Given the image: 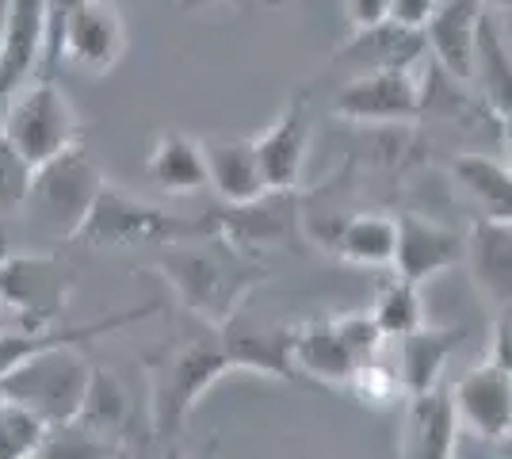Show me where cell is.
<instances>
[{"label": "cell", "instance_id": "obj_39", "mask_svg": "<svg viewBox=\"0 0 512 459\" xmlns=\"http://www.w3.org/2000/svg\"><path fill=\"white\" fill-rule=\"evenodd\" d=\"M486 8H493V12H512V0H482Z\"/></svg>", "mask_w": 512, "mask_h": 459}, {"label": "cell", "instance_id": "obj_26", "mask_svg": "<svg viewBox=\"0 0 512 459\" xmlns=\"http://www.w3.org/2000/svg\"><path fill=\"white\" fill-rule=\"evenodd\" d=\"M333 249L341 253L348 264H363V268H394V253H398V219L367 211V215H352L337 226Z\"/></svg>", "mask_w": 512, "mask_h": 459}, {"label": "cell", "instance_id": "obj_7", "mask_svg": "<svg viewBox=\"0 0 512 459\" xmlns=\"http://www.w3.org/2000/svg\"><path fill=\"white\" fill-rule=\"evenodd\" d=\"M207 222L199 219H176L165 207L146 203V199L119 192L115 184L100 188V196L85 215L81 230L73 241H88V245H165V241L184 238H207L211 230H203Z\"/></svg>", "mask_w": 512, "mask_h": 459}, {"label": "cell", "instance_id": "obj_33", "mask_svg": "<svg viewBox=\"0 0 512 459\" xmlns=\"http://www.w3.org/2000/svg\"><path fill=\"white\" fill-rule=\"evenodd\" d=\"M27 184H31V165L0 134V211H20L27 199Z\"/></svg>", "mask_w": 512, "mask_h": 459}, {"label": "cell", "instance_id": "obj_37", "mask_svg": "<svg viewBox=\"0 0 512 459\" xmlns=\"http://www.w3.org/2000/svg\"><path fill=\"white\" fill-rule=\"evenodd\" d=\"M501 131H505V153H509V165H512V111L501 119Z\"/></svg>", "mask_w": 512, "mask_h": 459}, {"label": "cell", "instance_id": "obj_9", "mask_svg": "<svg viewBox=\"0 0 512 459\" xmlns=\"http://www.w3.org/2000/svg\"><path fill=\"white\" fill-rule=\"evenodd\" d=\"M69 272L54 257H0V306L27 329L54 326L69 303Z\"/></svg>", "mask_w": 512, "mask_h": 459}, {"label": "cell", "instance_id": "obj_30", "mask_svg": "<svg viewBox=\"0 0 512 459\" xmlns=\"http://www.w3.org/2000/svg\"><path fill=\"white\" fill-rule=\"evenodd\" d=\"M46 437H50V425L43 417L12 398H0V459L43 456Z\"/></svg>", "mask_w": 512, "mask_h": 459}, {"label": "cell", "instance_id": "obj_41", "mask_svg": "<svg viewBox=\"0 0 512 459\" xmlns=\"http://www.w3.org/2000/svg\"><path fill=\"white\" fill-rule=\"evenodd\" d=\"M0 310H4V306H0ZM0 333H4V329H0Z\"/></svg>", "mask_w": 512, "mask_h": 459}, {"label": "cell", "instance_id": "obj_29", "mask_svg": "<svg viewBox=\"0 0 512 459\" xmlns=\"http://www.w3.org/2000/svg\"><path fill=\"white\" fill-rule=\"evenodd\" d=\"M371 318L379 322L383 337H390V341H398V337L413 333L417 326H425V303H421L417 284L394 276V280L379 291V299L371 306Z\"/></svg>", "mask_w": 512, "mask_h": 459}, {"label": "cell", "instance_id": "obj_16", "mask_svg": "<svg viewBox=\"0 0 512 459\" xmlns=\"http://www.w3.org/2000/svg\"><path fill=\"white\" fill-rule=\"evenodd\" d=\"M482 12H486L482 0H444L436 16L425 23L428 54L451 81L470 85V62H474V39H478Z\"/></svg>", "mask_w": 512, "mask_h": 459}, {"label": "cell", "instance_id": "obj_35", "mask_svg": "<svg viewBox=\"0 0 512 459\" xmlns=\"http://www.w3.org/2000/svg\"><path fill=\"white\" fill-rule=\"evenodd\" d=\"M440 4H444V0H390V20L402 23V27L425 31V23L436 16Z\"/></svg>", "mask_w": 512, "mask_h": 459}, {"label": "cell", "instance_id": "obj_28", "mask_svg": "<svg viewBox=\"0 0 512 459\" xmlns=\"http://www.w3.org/2000/svg\"><path fill=\"white\" fill-rule=\"evenodd\" d=\"M234 230L245 241H283L295 230L291 192H264L253 203H237Z\"/></svg>", "mask_w": 512, "mask_h": 459}, {"label": "cell", "instance_id": "obj_31", "mask_svg": "<svg viewBox=\"0 0 512 459\" xmlns=\"http://www.w3.org/2000/svg\"><path fill=\"white\" fill-rule=\"evenodd\" d=\"M352 398L367 406V410H394L402 398H406V387H402V375H398V364H383L379 356L371 360H360L348 383H344Z\"/></svg>", "mask_w": 512, "mask_h": 459}, {"label": "cell", "instance_id": "obj_12", "mask_svg": "<svg viewBox=\"0 0 512 459\" xmlns=\"http://www.w3.org/2000/svg\"><path fill=\"white\" fill-rule=\"evenodd\" d=\"M253 146L268 192H291L299 184L310 150V92L291 96L276 123L256 134Z\"/></svg>", "mask_w": 512, "mask_h": 459}, {"label": "cell", "instance_id": "obj_8", "mask_svg": "<svg viewBox=\"0 0 512 459\" xmlns=\"http://www.w3.org/2000/svg\"><path fill=\"white\" fill-rule=\"evenodd\" d=\"M333 111L352 123H413L425 111L421 66H390L352 73L337 96Z\"/></svg>", "mask_w": 512, "mask_h": 459}, {"label": "cell", "instance_id": "obj_20", "mask_svg": "<svg viewBox=\"0 0 512 459\" xmlns=\"http://www.w3.org/2000/svg\"><path fill=\"white\" fill-rule=\"evenodd\" d=\"M470 85L490 104L497 119L512 111V46L493 16V8L482 12L478 39H474V62H470Z\"/></svg>", "mask_w": 512, "mask_h": 459}, {"label": "cell", "instance_id": "obj_36", "mask_svg": "<svg viewBox=\"0 0 512 459\" xmlns=\"http://www.w3.org/2000/svg\"><path fill=\"white\" fill-rule=\"evenodd\" d=\"M344 12L352 27H371V23L390 20V0H344Z\"/></svg>", "mask_w": 512, "mask_h": 459}, {"label": "cell", "instance_id": "obj_34", "mask_svg": "<svg viewBox=\"0 0 512 459\" xmlns=\"http://www.w3.org/2000/svg\"><path fill=\"white\" fill-rule=\"evenodd\" d=\"M490 360L509 368L512 372V299L497 306L493 314V329H490Z\"/></svg>", "mask_w": 512, "mask_h": 459}, {"label": "cell", "instance_id": "obj_3", "mask_svg": "<svg viewBox=\"0 0 512 459\" xmlns=\"http://www.w3.org/2000/svg\"><path fill=\"white\" fill-rule=\"evenodd\" d=\"M92 372L96 364L85 356V345L77 341L46 345L20 360L12 372L0 375V398L20 402L31 414L43 417L50 429H58V425L77 421Z\"/></svg>", "mask_w": 512, "mask_h": 459}, {"label": "cell", "instance_id": "obj_13", "mask_svg": "<svg viewBox=\"0 0 512 459\" xmlns=\"http://www.w3.org/2000/svg\"><path fill=\"white\" fill-rule=\"evenodd\" d=\"M467 234L440 226L425 215H402L398 219V253H394V272L409 284H428L451 264L463 261Z\"/></svg>", "mask_w": 512, "mask_h": 459}, {"label": "cell", "instance_id": "obj_32", "mask_svg": "<svg viewBox=\"0 0 512 459\" xmlns=\"http://www.w3.org/2000/svg\"><path fill=\"white\" fill-rule=\"evenodd\" d=\"M333 326L337 333L344 337V345L352 349L356 360H371V356H379V345H383V329L379 322L371 318V310H352V314H337L333 318Z\"/></svg>", "mask_w": 512, "mask_h": 459}, {"label": "cell", "instance_id": "obj_19", "mask_svg": "<svg viewBox=\"0 0 512 459\" xmlns=\"http://www.w3.org/2000/svg\"><path fill=\"white\" fill-rule=\"evenodd\" d=\"M203 157H207V176L218 199H226L230 207L237 203H253L268 192L260 161H256L253 138H214L203 142Z\"/></svg>", "mask_w": 512, "mask_h": 459}, {"label": "cell", "instance_id": "obj_10", "mask_svg": "<svg viewBox=\"0 0 512 459\" xmlns=\"http://www.w3.org/2000/svg\"><path fill=\"white\" fill-rule=\"evenodd\" d=\"M218 341H222V349L230 356L234 372H256V375H268V379H279V383L299 379L295 360H291L295 326H276V322L253 318L249 306L241 303L218 326Z\"/></svg>", "mask_w": 512, "mask_h": 459}, {"label": "cell", "instance_id": "obj_24", "mask_svg": "<svg viewBox=\"0 0 512 459\" xmlns=\"http://www.w3.org/2000/svg\"><path fill=\"white\" fill-rule=\"evenodd\" d=\"M291 360L295 372L310 375L318 383H348L352 368L360 364L352 349L344 345V337L337 333L333 318H314L306 326H295V341H291Z\"/></svg>", "mask_w": 512, "mask_h": 459}, {"label": "cell", "instance_id": "obj_25", "mask_svg": "<svg viewBox=\"0 0 512 459\" xmlns=\"http://www.w3.org/2000/svg\"><path fill=\"white\" fill-rule=\"evenodd\" d=\"M459 192L478 207L482 219L512 222V165L486 153H459L451 161Z\"/></svg>", "mask_w": 512, "mask_h": 459}, {"label": "cell", "instance_id": "obj_11", "mask_svg": "<svg viewBox=\"0 0 512 459\" xmlns=\"http://www.w3.org/2000/svg\"><path fill=\"white\" fill-rule=\"evenodd\" d=\"M455 410H459V425L474 429L482 440L505 444L512 440V372L493 364L490 356L470 368L459 383H455Z\"/></svg>", "mask_w": 512, "mask_h": 459}, {"label": "cell", "instance_id": "obj_18", "mask_svg": "<svg viewBox=\"0 0 512 459\" xmlns=\"http://www.w3.org/2000/svg\"><path fill=\"white\" fill-rule=\"evenodd\" d=\"M463 261L470 268L474 287L493 306L512 299V222H497V219L474 222L467 230Z\"/></svg>", "mask_w": 512, "mask_h": 459}, {"label": "cell", "instance_id": "obj_42", "mask_svg": "<svg viewBox=\"0 0 512 459\" xmlns=\"http://www.w3.org/2000/svg\"><path fill=\"white\" fill-rule=\"evenodd\" d=\"M272 4H279V0H272Z\"/></svg>", "mask_w": 512, "mask_h": 459}, {"label": "cell", "instance_id": "obj_23", "mask_svg": "<svg viewBox=\"0 0 512 459\" xmlns=\"http://www.w3.org/2000/svg\"><path fill=\"white\" fill-rule=\"evenodd\" d=\"M146 173H150L153 188H161L165 196H195V192L211 188L203 142L180 131H165L157 138L150 161H146Z\"/></svg>", "mask_w": 512, "mask_h": 459}, {"label": "cell", "instance_id": "obj_15", "mask_svg": "<svg viewBox=\"0 0 512 459\" xmlns=\"http://www.w3.org/2000/svg\"><path fill=\"white\" fill-rule=\"evenodd\" d=\"M459 437V410L444 387L421 394H406V417H402V440L398 452L409 459H451Z\"/></svg>", "mask_w": 512, "mask_h": 459}, {"label": "cell", "instance_id": "obj_6", "mask_svg": "<svg viewBox=\"0 0 512 459\" xmlns=\"http://www.w3.org/2000/svg\"><path fill=\"white\" fill-rule=\"evenodd\" d=\"M104 188V173L96 165V157L77 142L54 161H46L39 169H31V184H27V199L20 211L31 215L35 226H43L58 238H69L81 230L85 215Z\"/></svg>", "mask_w": 512, "mask_h": 459}, {"label": "cell", "instance_id": "obj_21", "mask_svg": "<svg viewBox=\"0 0 512 459\" xmlns=\"http://www.w3.org/2000/svg\"><path fill=\"white\" fill-rule=\"evenodd\" d=\"M157 314V303L146 306H130L123 314H107L100 322H85V326H43V329H27L23 326L20 333H0V375L12 372L20 360H27L31 352L46 349V345H62V341H77V345H88L96 337H104L111 329L130 326L138 318H150Z\"/></svg>", "mask_w": 512, "mask_h": 459}, {"label": "cell", "instance_id": "obj_1", "mask_svg": "<svg viewBox=\"0 0 512 459\" xmlns=\"http://www.w3.org/2000/svg\"><path fill=\"white\" fill-rule=\"evenodd\" d=\"M153 272L176 291L188 314H195L211 329L222 326L249 299V291L268 276L256 261H245L230 241H211V234L203 241L184 238L157 245Z\"/></svg>", "mask_w": 512, "mask_h": 459}, {"label": "cell", "instance_id": "obj_5", "mask_svg": "<svg viewBox=\"0 0 512 459\" xmlns=\"http://www.w3.org/2000/svg\"><path fill=\"white\" fill-rule=\"evenodd\" d=\"M0 134L31 169H39L81 142V119L54 77H31L4 100Z\"/></svg>", "mask_w": 512, "mask_h": 459}, {"label": "cell", "instance_id": "obj_22", "mask_svg": "<svg viewBox=\"0 0 512 459\" xmlns=\"http://www.w3.org/2000/svg\"><path fill=\"white\" fill-rule=\"evenodd\" d=\"M402 352H398V375H402V387L406 394H421L440 387L444 368H448L451 352L459 349L463 341V329L459 326H417L413 333L398 337Z\"/></svg>", "mask_w": 512, "mask_h": 459}, {"label": "cell", "instance_id": "obj_27", "mask_svg": "<svg viewBox=\"0 0 512 459\" xmlns=\"http://www.w3.org/2000/svg\"><path fill=\"white\" fill-rule=\"evenodd\" d=\"M127 391H123V383L115 379L111 372L104 368H96L92 372V383H88V394H85V406H81V414H77V425L88 429L92 437H100L104 444H119L123 440V429H127Z\"/></svg>", "mask_w": 512, "mask_h": 459}, {"label": "cell", "instance_id": "obj_17", "mask_svg": "<svg viewBox=\"0 0 512 459\" xmlns=\"http://www.w3.org/2000/svg\"><path fill=\"white\" fill-rule=\"evenodd\" d=\"M425 54H428L425 31L383 20V23H371V27H356V35L344 43L337 62L352 66V73H363V69L421 66Z\"/></svg>", "mask_w": 512, "mask_h": 459}, {"label": "cell", "instance_id": "obj_14", "mask_svg": "<svg viewBox=\"0 0 512 459\" xmlns=\"http://www.w3.org/2000/svg\"><path fill=\"white\" fill-rule=\"evenodd\" d=\"M46 0H8L0 46V104L43 69Z\"/></svg>", "mask_w": 512, "mask_h": 459}, {"label": "cell", "instance_id": "obj_4", "mask_svg": "<svg viewBox=\"0 0 512 459\" xmlns=\"http://www.w3.org/2000/svg\"><path fill=\"white\" fill-rule=\"evenodd\" d=\"M127 50V27L111 0H46L43 77L58 62L104 77Z\"/></svg>", "mask_w": 512, "mask_h": 459}, {"label": "cell", "instance_id": "obj_38", "mask_svg": "<svg viewBox=\"0 0 512 459\" xmlns=\"http://www.w3.org/2000/svg\"><path fill=\"white\" fill-rule=\"evenodd\" d=\"M211 4H218V0H180L184 12H199V8H211Z\"/></svg>", "mask_w": 512, "mask_h": 459}, {"label": "cell", "instance_id": "obj_2", "mask_svg": "<svg viewBox=\"0 0 512 459\" xmlns=\"http://www.w3.org/2000/svg\"><path fill=\"white\" fill-rule=\"evenodd\" d=\"M230 372H234V364L218 341V329L153 352L146 360V375H150V425L157 440L176 444L184 437L192 410L203 402V394Z\"/></svg>", "mask_w": 512, "mask_h": 459}, {"label": "cell", "instance_id": "obj_40", "mask_svg": "<svg viewBox=\"0 0 512 459\" xmlns=\"http://www.w3.org/2000/svg\"><path fill=\"white\" fill-rule=\"evenodd\" d=\"M4 12H8V0H0V46H4Z\"/></svg>", "mask_w": 512, "mask_h": 459}]
</instances>
